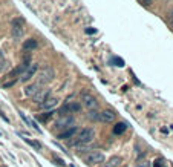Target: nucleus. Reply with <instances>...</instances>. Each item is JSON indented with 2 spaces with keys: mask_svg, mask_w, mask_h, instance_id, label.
I'll return each instance as SVG.
<instances>
[{
  "mask_svg": "<svg viewBox=\"0 0 173 167\" xmlns=\"http://www.w3.org/2000/svg\"><path fill=\"white\" fill-rule=\"evenodd\" d=\"M86 163H89L90 166H97V164H103L104 163V155L101 152H97V150H94V152H89L86 156Z\"/></svg>",
  "mask_w": 173,
  "mask_h": 167,
  "instance_id": "7",
  "label": "nucleus"
},
{
  "mask_svg": "<svg viewBox=\"0 0 173 167\" xmlns=\"http://www.w3.org/2000/svg\"><path fill=\"white\" fill-rule=\"evenodd\" d=\"M18 113H20V117H22V120H23V121H25V123H26L28 126H32V120H29V118H28V117H26V115H25L23 112H18Z\"/></svg>",
  "mask_w": 173,
  "mask_h": 167,
  "instance_id": "22",
  "label": "nucleus"
},
{
  "mask_svg": "<svg viewBox=\"0 0 173 167\" xmlns=\"http://www.w3.org/2000/svg\"><path fill=\"white\" fill-rule=\"evenodd\" d=\"M41 89V86L38 84V83H34V84H29V86H26V89H25V95L26 97H34L37 91H40Z\"/></svg>",
  "mask_w": 173,
  "mask_h": 167,
  "instance_id": "14",
  "label": "nucleus"
},
{
  "mask_svg": "<svg viewBox=\"0 0 173 167\" xmlns=\"http://www.w3.org/2000/svg\"><path fill=\"white\" fill-rule=\"evenodd\" d=\"M80 111H81V103H78V101H66L65 106H61V109L58 111V113H60V117H69V115Z\"/></svg>",
  "mask_w": 173,
  "mask_h": 167,
  "instance_id": "3",
  "label": "nucleus"
},
{
  "mask_svg": "<svg viewBox=\"0 0 173 167\" xmlns=\"http://www.w3.org/2000/svg\"><path fill=\"white\" fill-rule=\"evenodd\" d=\"M87 117H89V120L98 121V118H100V112H97V111H89V112H87Z\"/></svg>",
  "mask_w": 173,
  "mask_h": 167,
  "instance_id": "19",
  "label": "nucleus"
},
{
  "mask_svg": "<svg viewBox=\"0 0 173 167\" xmlns=\"http://www.w3.org/2000/svg\"><path fill=\"white\" fill-rule=\"evenodd\" d=\"M78 132H80V129L74 126V127H70V129L61 132V133L58 135V138H60V140H69V141H70L72 138H75V136H77V133H78Z\"/></svg>",
  "mask_w": 173,
  "mask_h": 167,
  "instance_id": "11",
  "label": "nucleus"
},
{
  "mask_svg": "<svg viewBox=\"0 0 173 167\" xmlns=\"http://www.w3.org/2000/svg\"><path fill=\"white\" fill-rule=\"evenodd\" d=\"M54 77H55V69L52 68V66H45L43 69H40V72H38V84L40 86H43V84H48V83H51L52 80H54Z\"/></svg>",
  "mask_w": 173,
  "mask_h": 167,
  "instance_id": "2",
  "label": "nucleus"
},
{
  "mask_svg": "<svg viewBox=\"0 0 173 167\" xmlns=\"http://www.w3.org/2000/svg\"><path fill=\"white\" fill-rule=\"evenodd\" d=\"M110 61H112V63H115V66H120V68L124 66V61H123L120 57H112V60H110Z\"/></svg>",
  "mask_w": 173,
  "mask_h": 167,
  "instance_id": "20",
  "label": "nucleus"
},
{
  "mask_svg": "<svg viewBox=\"0 0 173 167\" xmlns=\"http://www.w3.org/2000/svg\"><path fill=\"white\" fill-rule=\"evenodd\" d=\"M81 101H83V106L86 107L87 111H97V107H98V100L94 97V95H90V93H83L81 95Z\"/></svg>",
  "mask_w": 173,
  "mask_h": 167,
  "instance_id": "6",
  "label": "nucleus"
},
{
  "mask_svg": "<svg viewBox=\"0 0 173 167\" xmlns=\"http://www.w3.org/2000/svg\"><path fill=\"white\" fill-rule=\"evenodd\" d=\"M37 69H38V66H37L35 63H31V64L28 66V69L23 72V75L20 77V81H29V80H31V78L35 75Z\"/></svg>",
  "mask_w": 173,
  "mask_h": 167,
  "instance_id": "9",
  "label": "nucleus"
},
{
  "mask_svg": "<svg viewBox=\"0 0 173 167\" xmlns=\"http://www.w3.org/2000/svg\"><path fill=\"white\" fill-rule=\"evenodd\" d=\"M169 19H170V23H172V26H173V9L170 11V14H169Z\"/></svg>",
  "mask_w": 173,
  "mask_h": 167,
  "instance_id": "28",
  "label": "nucleus"
},
{
  "mask_svg": "<svg viewBox=\"0 0 173 167\" xmlns=\"http://www.w3.org/2000/svg\"><path fill=\"white\" fill-rule=\"evenodd\" d=\"M57 104H58V100H57V98H48V100H46L45 103H41L40 106H41L43 109H48V111H52V109H54V107H55Z\"/></svg>",
  "mask_w": 173,
  "mask_h": 167,
  "instance_id": "15",
  "label": "nucleus"
},
{
  "mask_svg": "<svg viewBox=\"0 0 173 167\" xmlns=\"http://www.w3.org/2000/svg\"><path fill=\"white\" fill-rule=\"evenodd\" d=\"M49 95H51V91H49V89H40V91H37V93L32 97V100H34L37 104H41V103H45V101L48 100Z\"/></svg>",
  "mask_w": 173,
  "mask_h": 167,
  "instance_id": "10",
  "label": "nucleus"
},
{
  "mask_svg": "<svg viewBox=\"0 0 173 167\" xmlns=\"http://www.w3.org/2000/svg\"><path fill=\"white\" fill-rule=\"evenodd\" d=\"M37 48H38V43H37V40H34V38H28V40L23 43V49H25L26 52L35 51Z\"/></svg>",
  "mask_w": 173,
  "mask_h": 167,
  "instance_id": "13",
  "label": "nucleus"
},
{
  "mask_svg": "<svg viewBox=\"0 0 173 167\" xmlns=\"http://www.w3.org/2000/svg\"><path fill=\"white\" fill-rule=\"evenodd\" d=\"M54 161H55V163H57L58 166H61V167H65V166H66V163H65L63 160H60L58 156H54Z\"/></svg>",
  "mask_w": 173,
  "mask_h": 167,
  "instance_id": "25",
  "label": "nucleus"
},
{
  "mask_svg": "<svg viewBox=\"0 0 173 167\" xmlns=\"http://www.w3.org/2000/svg\"><path fill=\"white\" fill-rule=\"evenodd\" d=\"M126 130H127V123H117L113 126V133L115 135H121Z\"/></svg>",
  "mask_w": 173,
  "mask_h": 167,
  "instance_id": "16",
  "label": "nucleus"
},
{
  "mask_svg": "<svg viewBox=\"0 0 173 167\" xmlns=\"http://www.w3.org/2000/svg\"><path fill=\"white\" fill-rule=\"evenodd\" d=\"M0 117H2V118H3V120H5V121H6V123H8V121H9V120H8V117H6V115H5V113H3V112H0Z\"/></svg>",
  "mask_w": 173,
  "mask_h": 167,
  "instance_id": "27",
  "label": "nucleus"
},
{
  "mask_svg": "<svg viewBox=\"0 0 173 167\" xmlns=\"http://www.w3.org/2000/svg\"><path fill=\"white\" fill-rule=\"evenodd\" d=\"M74 124H75V118L69 115V117H60L57 121H55V127L58 130H68L70 127H74Z\"/></svg>",
  "mask_w": 173,
  "mask_h": 167,
  "instance_id": "5",
  "label": "nucleus"
},
{
  "mask_svg": "<svg viewBox=\"0 0 173 167\" xmlns=\"http://www.w3.org/2000/svg\"><path fill=\"white\" fill-rule=\"evenodd\" d=\"M86 32H87V34H95V32H97V29H94V28H87Z\"/></svg>",
  "mask_w": 173,
  "mask_h": 167,
  "instance_id": "26",
  "label": "nucleus"
},
{
  "mask_svg": "<svg viewBox=\"0 0 173 167\" xmlns=\"http://www.w3.org/2000/svg\"><path fill=\"white\" fill-rule=\"evenodd\" d=\"M26 21L22 19V17H17V19L12 20V28H11V36L14 37V40H18L23 36V28H25Z\"/></svg>",
  "mask_w": 173,
  "mask_h": 167,
  "instance_id": "4",
  "label": "nucleus"
},
{
  "mask_svg": "<svg viewBox=\"0 0 173 167\" xmlns=\"http://www.w3.org/2000/svg\"><path fill=\"white\" fill-rule=\"evenodd\" d=\"M133 167H150V164H149L147 161H138Z\"/></svg>",
  "mask_w": 173,
  "mask_h": 167,
  "instance_id": "24",
  "label": "nucleus"
},
{
  "mask_svg": "<svg viewBox=\"0 0 173 167\" xmlns=\"http://www.w3.org/2000/svg\"><path fill=\"white\" fill-rule=\"evenodd\" d=\"M95 140V130L86 127V129H80L75 138L70 140V146L74 147H80V146H87Z\"/></svg>",
  "mask_w": 173,
  "mask_h": 167,
  "instance_id": "1",
  "label": "nucleus"
},
{
  "mask_svg": "<svg viewBox=\"0 0 173 167\" xmlns=\"http://www.w3.org/2000/svg\"><path fill=\"white\" fill-rule=\"evenodd\" d=\"M23 140H25L29 146H32L34 149H37V150H40V149H41V144H40L38 141H35V140H31V138H23Z\"/></svg>",
  "mask_w": 173,
  "mask_h": 167,
  "instance_id": "17",
  "label": "nucleus"
},
{
  "mask_svg": "<svg viewBox=\"0 0 173 167\" xmlns=\"http://www.w3.org/2000/svg\"><path fill=\"white\" fill-rule=\"evenodd\" d=\"M115 117H117V113L113 111H110V109H106V111L100 112V118H98V121H101V123H113L115 121Z\"/></svg>",
  "mask_w": 173,
  "mask_h": 167,
  "instance_id": "8",
  "label": "nucleus"
},
{
  "mask_svg": "<svg viewBox=\"0 0 173 167\" xmlns=\"http://www.w3.org/2000/svg\"><path fill=\"white\" fill-rule=\"evenodd\" d=\"M121 164H123L121 156H112V158H109L106 163H103V167H120Z\"/></svg>",
  "mask_w": 173,
  "mask_h": 167,
  "instance_id": "12",
  "label": "nucleus"
},
{
  "mask_svg": "<svg viewBox=\"0 0 173 167\" xmlns=\"http://www.w3.org/2000/svg\"><path fill=\"white\" fill-rule=\"evenodd\" d=\"M6 66V60H5V54H3V51H0V71L3 69Z\"/></svg>",
  "mask_w": 173,
  "mask_h": 167,
  "instance_id": "21",
  "label": "nucleus"
},
{
  "mask_svg": "<svg viewBox=\"0 0 173 167\" xmlns=\"http://www.w3.org/2000/svg\"><path fill=\"white\" fill-rule=\"evenodd\" d=\"M153 167H169V166H167V161L164 158H156L153 161Z\"/></svg>",
  "mask_w": 173,
  "mask_h": 167,
  "instance_id": "18",
  "label": "nucleus"
},
{
  "mask_svg": "<svg viewBox=\"0 0 173 167\" xmlns=\"http://www.w3.org/2000/svg\"><path fill=\"white\" fill-rule=\"evenodd\" d=\"M52 115H54V112H46V113H45V115H38V118H40V120H41V121H46V120H48V118H51Z\"/></svg>",
  "mask_w": 173,
  "mask_h": 167,
  "instance_id": "23",
  "label": "nucleus"
}]
</instances>
